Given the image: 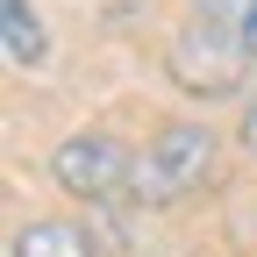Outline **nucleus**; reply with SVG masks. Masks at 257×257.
Listing matches in <instances>:
<instances>
[{
	"label": "nucleus",
	"instance_id": "nucleus-1",
	"mask_svg": "<svg viewBox=\"0 0 257 257\" xmlns=\"http://www.w3.org/2000/svg\"><path fill=\"white\" fill-rule=\"evenodd\" d=\"M207 172H214V128L172 121L165 136H150V150L136 157L128 193H136V200H186L193 186H207Z\"/></svg>",
	"mask_w": 257,
	"mask_h": 257
},
{
	"label": "nucleus",
	"instance_id": "nucleus-2",
	"mask_svg": "<svg viewBox=\"0 0 257 257\" xmlns=\"http://www.w3.org/2000/svg\"><path fill=\"white\" fill-rule=\"evenodd\" d=\"M50 172L64 193H79V200H114V193H128V179H136V157L121 150V136H100V128H86V136H64Z\"/></svg>",
	"mask_w": 257,
	"mask_h": 257
},
{
	"label": "nucleus",
	"instance_id": "nucleus-3",
	"mask_svg": "<svg viewBox=\"0 0 257 257\" xmlns=\"http://www.w3.org/2000/svg\"><path fill=\"white\" fill-rule=\"evenodd\" d=\"M243 57H250L243 29L193 22L186 36L172 43V72H179V86H193V93H229V86H236V72H243Z\"/></svg>",
	"mask_w": 257,
	"mask_h": 257
},
{
	"label": "nucleus",
	"instance_id": "nucleus-4",
	"mask_svg": "<svg viewBox=\"0 0 257 257\" xmlns=\"http://www.w3.org/2000/svg\"><path fill=\"white\" fill-rule=\"evenodd\" d=\"M0 22H8V64H15V72H36L43 50H50L36 8H29V0H0Z\"/></svg>",
	"mask_w": 257,
	"mask_h": 257
},
{
	"label": "nucleus",
	"instance_id": "nucleus-5",
	"mask_svg": "<svg viewBox=\"0 0 257 257\" xmlns=\"http://www.w3.org/2000/svg\"><path fill=\"white\" fill-rule=\"evenodd\" d=\"M15 257H93V236L72 221H29L15 236Z\"/></svg>",
	"mask_w": 257,
	"mask_h": 257
},
{
	"label": "nucleus",
	"instance_id": "nucleus-6",
	"mask_svg": "<svg viewBox=\"0 0 257 257\" xmlns=\"http://www.w3.org/2000/svg\"><path fill=\"white\" fill-rule=\"evenodd\" d=\"M200 22H221V29H250L257 22V0H193Z\"/></svg>",
	"mask_w": 257,
	"mask_h": 257
},
{
	"label": "nucleus",
	"instance_id": "nucleus-7",
	"mask_svg": "<svg viewBox=\"0 0 257 257\" xmlns=\"http://www.w3.org/2000/svg\"><path fill=\"white\" fill-rule=\"evenodd\" d=\"M243 150H250V157H257V107H250V114H243Z\"/></svg>",
	"mask_w": 257,
	"mask_h": 257
},
{
	"label": "nucleus",
	"instance_id": "nucleus-8",
	"mask_svg": "<svg viewBox=\"0 0 257 257\" xmlns=\"http://www.w3.org/2000/svg\"><path fill=\"white\" fill-rule=\"evenodd\" d=\"M243 43H250V57H257V22H250V29H243Z\"/></svg>",
	"mask_w": 257,
	"mask_h": 257
}]
</instances>
